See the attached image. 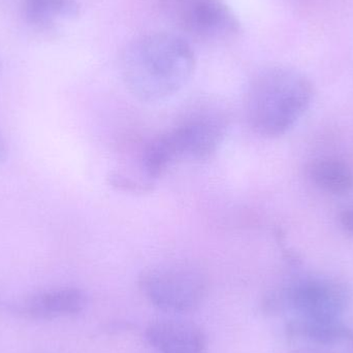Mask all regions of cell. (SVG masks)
<instances>
[{
    "label": "cell",
    "mask_w": 353,
    "mask_h": 353,
    "mask_svg": "<svg viewBox=\"0 0 353 353\" xmlns=\"http://www.w3.org/2000/svg\"><path fill=\"white\" fill-rule=\"evenodd\" d=\"M6 154V143H4L3 139L0 136V161L4 159Z\"/></svg>",
    "instance_id": "obj_13"
},
{
    "label": "cell",
    "mask_w": 353,
    "mask_h": 353,
    "mask_svg": "<svg viewBox=\"0 0 353 353\" xmlns=\"http://www.w3.org/2000/svg\"><path fill=\"white\" fill-rule=\"evenodd\" d=\"M195 55L180 35L149 33L132 41L121 58L124 84L145 103L165 101L178 93L192 77Z\"/></svg>",
    "instance_id": "obj_1"
},
{
    "label": "cell",
    "mask_w": 353,
    "mask_h": 353,
    "mask_svg": "<svg viewBox=\"0 0 353 353\" xmlns=\"http://www.w3.org/2000/svg\"><path fill=\"white\" fill-rule=\"evenodd\" d=\"M23 12L31 24L50 28L55 18H76L80 6L76 0H23Z\"/></svg>",
    "instance_id": "obj_11"
},
{
    "label": "cell",
    "mask_w": 353,
    "mask_h": 353,
    "mask_svg": "<svg viewBox=\"0 0 353 353\" xmlns=\"http://www.w3.org/2000/svg\"><path fill=\"white\" fill-rule=\"evenodd\" d=\"M228 128L225 115L217 110L192 112L146 145L142 154L145 176L153 181L180 161L211 159L223 142Z\"/></svg>",
    "instance_id": "obj_3"
},
{
    "label": "cell",
    "mask_w": 353,
    "mask_h": 353,
    "mask_svg": "<svg viewBox=\"0 0 353 353\" xmlns=\"http://www.w3.org/2000/svg\"><path fill=\"white\" fill-rule=\"evenodd\" d=\"M139 285L149 302L159 310L186 313L203 303L208 292V277L194 263L172 261L145 270Z\"/></svg>",
    "instance_id": "obj_4"
},
{
    "label": "cell",
    "mask_w": 353,
    "mask_h": 353,
    "mask_svg": "<svg viewBox=\"0 0 353 353\" xmlns=\"http://www.w3.org/2000/svg\"><path fill=\"white\" fill-rule=\"evenodd\" d=\"M87 305L88 296L82 290L62 288L33 294L14 305L12 310L26 319L47 321L79 314Z\"/></svg>",
    "instance_id": "obj_7"
},
{
    "label": "cell",
    "mask_w": 353,
    "mask_h": 353,
    "mask_svg": "<svg viewBox=\"0 0 353 353\" xmlns=\"http://www.w3.org/2000/svg\"><path fill=\"white\" fill-rule=\"evenodd\" d=\"M0 68H1V64H0Z\"/></svg>",
    "instance_id": "obj_15"
},
{
    "label": "cell",
    "mask_w": 353,
    "mask_h": 353,
    "mask_svg": "<svg viewBox=\"0 0 353 353\" xmlns=\"http://www.w3.org/2000/svg\"><path fill=\"white\" fill-rule=\"evenodd\" d=\"M309 178L319 188L334 194H343L353 188V171L337 159H317L308 168Z\"/></svg>",
    "instance_id": "obj_10"
},
{
    "label": "cell",
    "mask_w": 353,
    "mask_h": 353,
    "mask_svg": "<svg viewBox=\"0 0 353 353\" xmlns=\"http://www.w3.org/2000/svg\"><path fill=\"white\" fill-rule=\"evenodd\" d=\"M352 296V290L344 282L307 278L269 292L261 307L268 314L292 309L306 319L335 321L345 312Z\"/></svg>",
    "instance_id": "obj_5"
},
{
    "label": "cell",
    "mask_w": 353,
    "mask_h": 353,
    "mask_svg": "<svg viewBox=\"0 0 353 353\" xmlns=\"http://www.w3.org/2000/svg\"><path fill=\"white\" fill-rule=\"evenodd\" d=\"M294 353H317V352H294Z\"/></svg>",
    "instance_id": "obj_14"
},
{
    "label": "cell",
    "mask_w": 353,
    "mask_h": 353,
    "mask_svg": "<svg viewBox=\"0 0 353 353\" xmlns=\"http://www.w3.org/2000/svg\"><path fill=\"white\" fill-rule=\"evenodd\" d=\"M285 335L290 339L307 340L319 345H334L353 341V329L339 319H313L300 316L285 325Z\"/></svg>",
    "instance_id": "obj_9"
},
{
    "label": "cell",
    "mask_w": 353,
    "mask_h": 353,
    "mask_svg": "<svg viewBox=\"0 0 353 353\" xmlns=\"http://www.w3.org/2000/svg\"><path fill=\"white\" fill-rule=\"evenodd\" d=\"M147 343L159 353H205L207 338L199 325L178 319H161L145 330Z\"/></svg>",
    "instance_id": "obj_8"
},
{
    "label": "cell",
    "mask_w": 353,
    "mask_h": 353,
    "mask_svg": "<svg viewBox=\"0 0 353 353\" xmlns=\"http://www.w3.org/2000/svg\"><path fill=\"white\" fill-rule=\"evenodd\" d=\"M165 8L182 30L201 41H228L241 30L236 14L222 0H165Z\"/></svg>",
    "instance_id": "obj_6"
},
{
    "label": "cell",
    "mask_w": 353,
    "mask_h": 353,
    "mask_svg": "<svg viewBox=\"0 0 353 353\" xmlns=\"http://www.w3.org/2000/svg\"><path fill=\"white\" fill-rule=\"evenodd\" d=\"M312 99V84L302 72L284 66L267 68L247 88V122L255 134L278 138L294 128Z\"/></svg>",
    "instance_id": "obj_2"
},
{
    "label": "cell",
    "mask_w": 353,
    "mask_h": 353,
    "mask_svg": "<svg viewBox=\"0 0 353 353\" xmlns=\"http://www.w3.org/2000/svg\"><path fill=\"white\" fill-rule=\"evenodd\" d=\"M340 223L346 232L353 234V207L344 210L340 214Z\"/></svg>",
    "instance_id": "obj_12"
}]
</instances>
